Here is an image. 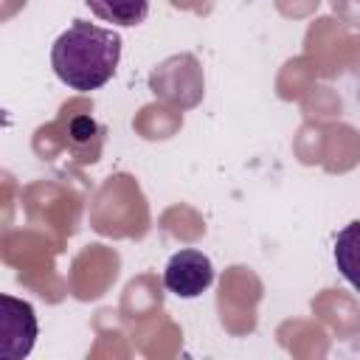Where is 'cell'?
Returning a JSON list of instances; mask_svg holds the SVG:
<instances>
[{"mask_svg": "<svg viewBox=\"0 0 360 360\" xmlns=\"http://www.w3.org/2000/svg\"><path fill=\"white\" fill-rule=\"evenodd\" d=\"M121 59V37L87 20H73L51 45V68L62 84L79 93L104 87Z\"/></svg>", "mask_w": 360, "mask_h": 360, "instance_id": "cell-1", "label": "cell"}, {"mask_svg": "<svg viewBox=\"0 0 360 360\" xmlns=\"http://www.w3.org/2000/svg\"><path fill=\"white\" fill-rule=\"evenodd\" d=\"M37 315L34 307L14 295H0V357L20 360L28 357L37 340Z\"/></svg>", "mask_w": 360, "mask_h": 360, "instance_id": "cell-2", "label": "cell"}, {"mask_svg": "<svg viewBox=\"0 0 360 360\" xmlns=\"http://www.w3.org/2000/svg\"><path fill=\"white\" fill-rule=\"evenodd\" d=\"M214 281V264L202 250H177L163 267V284L177 298H197Z\"/></svg>", "mask_w": 360, "mask_h": 360, "instance_id": "cell-3", "label": "cell"}, {"mask_svg": "<svg viewBox=\"0 0 360 360\" xmlns=\"http://www.w3.org/2000/svg\"><path fill=\"white\" fill-rule=\"evenodd\" d=\"M332 259H335L338 273L360 292V219L338 231L335 245H332Z\"/></svg>", "mask_w": 360, "mask_h": 360, "instance_id": "cell-4", "label": "cell"}, {"mask_svg": "<svg viewBox=\"0 0 360 360\" xmlns=\"http://www.w3.org/2000/svg\"><path fill=\"white\" fill-rule=\"evenodd\" d=\"M90 11L112 25H138L149 14V0H84Z\"/></svg>", "mask_w": 360, "mask_h": 360, "instance_id": "cell-5", "label": "cell"}]
</instances>
